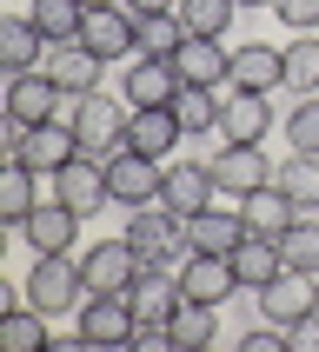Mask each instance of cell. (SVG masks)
<instances>
[{
	"label": "cell",
	"instance_id": "obj_1",
	"mask_svg": "<svg viewBox=\"0 0 319 352\" xmlns=\"http://www.w3.org/2000/svg\"><path fill=\"white\" fill-rule=\"evenodd\" d=\"M126 100L113 94H80L67 100V120H74V133H80V153H94V160H120L126 153Z\"/></svg>",
	"mask_w": 319,
	"mask_h": 352
},
{
	"label": "cell",
	"instance_id": "obj_2",
	"mask_svg": "<svg viewBox=\"0 0 319 352\" xmlns=\"http://www.w3.org/2000/svg\"><path fill=\"white\" fill-rule=\"evenodd\" d=\"M20 293L34 299L47 319L60 313H80V299H87V279H80V259L74 253H40L34 266H27V279H20Z\"/></svg>",
	"mask_w": 319,
	"mask_h": 352
},
{
	"label": "cell",
	"instance_id": "obj_3",
	"mask_svg": "<svg viewBox=\"0 0 319 352\" xmlns=\"http://www.w3.org/2000/svg\"><path fill=\"white\" fill-rule=\"evenodd\" d=\"M126 239H133L140 266H179V259L193 253L186 246V219L173 206H140V213H126Z\"/></svg>",
	"mask_w": 319,
	"mask_h": 352
},
{
	"label": "cell",
	"instance_id": "obj_4",
	"mask_svg": "<svg viewBox=\"0 0 319 352\" xmlns=\"http://www.w3.org/2000/svg\"><path fill=\"white\" fill-rule=\"evenodd\" d=\"M133 299L126 293H87L80 299V313H74V339L80 346H133Z\"/></svg>",
	"mask_w": 319,
	"mask_h": 352
},
{
	"label": "cell",
	"instance_id": "obj_5",
	"mask_svg": "<svg viewBox=\"0 0 319 352\" xmlns=\"http://www.w3.org/2000/svg\"><path fill=\"white\" fill-rule=\"evenodd\" d=\"M0 113H14L20 126H47V120L67 113V94H60V80L47 67L34 74H7V100H0Z\"/></svg>",
	"mask_w": 319,
	"mask_h": 352
},
{
	"label": "cell",
	"instance_id": "obj_6",
	"mask_svg": "<svg viewBox=\"0 0 319 352\" xmlns=\"http://www.w3.org/2000/svg\"><path fill=\"white\" fill-rule=\"evenodd\" d=\"M107 186H113V206L140 213V206H160V186H166V160H146V153H126L107 160Z\"/></svg>",
	"mask_w": 319,
	"mask_h": 352
},
{
	"label": "cell",
	"instance_id": "obj_7",
	"mask_svg": "<svg viewBox=\"0 0 319 352\" xmlns=\"http://www.w3.org/2000/svg\"><path fill=\"white\" fill-rule=\"evenodd\" d=\"M253 299H259V319H273V326H299V319L319 306V279L299 273V266H279Z\"/></svg>",
	"mask_w": 319,
	"mask_h": 352
},
{
	"label": "cell",
	"instance_id": "obj_8",
	"mask_svg": "<svg viewBox=\"0 0 319 352\" xmlns=\"http://www.w3.org/2000/svg\"><path fill=\"white\" fill-rule=\"evenodd\" d=\"M206 166H213V186H219V193H233V199L259 193V186H273V160H266V146L219 140V153L206 160Z\"/></svg>",
	"mask_w": 319,
	"mask_h": 352
},
{
	"label": "cell",
	"instance_id": "obj_9",
	"mask_svg": "<svg viewBox=\"0 0 319 352\" xmlns=\"http://www.w3.org/2000/svg\"><path fill=\"white\" fill-rule=\"evenodd\" d=\"M47 193L54 199H67L80 219H94L107 199H113V186H107V160H94V153H80V160H67L54 179H47Z\"/></svg>",
	"mask_w": 319,
	"mask_h": 352
},
{
	"label": "cell",
	"instance_id": "obj_10",
	"mask_svg": "<svg viewBox=\"0 0 319 352\" xmlns=\"http://www.w3.org/2000/svg\"><path fill=\"white\" fill-rule=\"evenodd\" d=\"M14 233H20V246H34V253H74V246H80V213L67 206V199L47 193Z\"/></svg>",
	"mask_w": 319,
	"mask_h": 352
},
{
	"label": "cell",
	"instance_id": "obj_11",
	"mask_svg": "<svg viewBox=\"0 0 319 352\" xmlns=\"http://www.w3.org/2000/svg\"><path fill=\"white\" fill-rule=\"evenodd\" d=\"M140 14L126 7V0H113V7H87V20H80V40L94 47L100 60H126V54H140Z\"/></svg>",
	"mask_w": 319,
	"mask_h": 352
},
{
	"label": "cell",
	"instance_id": "obj_12",
	"mask_svg": "<svg viewBox=\"0 0 319 352\" xmlns=\"http://www.w3.org/2000/svg\"><path fill=\"white\" fill-rule=\"evenodd\" d=\"M140 273V253H133V239L120 233V239H100V246H87L80 253V279H87V293H126Z\"/></svg>",
	"mask_w": 319,
	"mask_h": 352
},
{
	"label": "cell",
	"instance_id": "obj_13",
	"mask_svg": "<svg viewBox=\"0 0 319 352\" xmlns=\"http://www.w3.org/2000/svg\"><path fill=\"white\" fill-rule=\"evenodd\" d=\"M273 100L266 94H246V87H226V107H219V140H239V146H266L273 133Z\"/></svg>",
	"mask_w": 319,
	"mask_h": 352
},
{
	"label": "cell",
	"instance_id": "obj_14",
	"mask_svg": "<svg viewBox=\"0 0 319 352\" xmlns=\"http://www.w3.org/2000/svg\"><path fill=\"white\" fill-rule=\"evenodd\" d=\"M179 293L199 299V306H219V299L246 293V286H239V273H233L226 253H186V259H179Z\"/></svg>",
	"mask_w": 319,
	"mask_h": 352
},
{
	"label": "cell",
	"instance_id": "obj_15",
	"mask_svg": "<svg viewBox=\"0 0 319 352\" xmlns=\"http://www.w3.org/2000/svg\"><path fill=\"white\" fill-rule=\"evenodd\" d=\"M14 160H27L40 179H54L67 160H80V133H74V120L60 113V120H47V126H27V140H20V153Z\"/></svg>",
	"mask_w": 319,
	"mask_h": 352
},
{
	"label": "cell",
	"instance_id": "obj_16",
	"mask_svg": "<svg viewBox=\"0 0 319 352\" xmlns=\"http://www.w3.org/2000/svg\"><path fill=\"white\" fill-rule=\"evenodd\" d=\"M126 299H133V313H140V319L173 326V313L186 306V293H179V266H140L133 286H126Z\"/></svg>",
	"mask_w": 319,
	"mask_h": 352
},
{
	"label": "cell",
	"instance_id": "obj_17",
	"mask_svg": "<svg viewBox=\"0 0 319 352\" xmlns=\"http://www.w3.org/2000/svg\"><path fill=\"white\" fill-rule=\"evenodd\" d=\"M213 166L206 160H166V186H160V206H173L179 219H193L199 206H213Z\"/></svg>",
	"mask_w": 319,
	"mask_h": 352
},
{
	"label": "cell",
	"instance_id": "obj_18",
	"mask_svg": "<svg viewBox=\"0 0 319 352\" xmlns=\"http://www.w3.org/2000/svg\"><path fill=\"white\" fill-rule=\"evenodd\" d=\"M226 87H246V94H273V87H286V47H266V40L233 47Z\"/></svg>",
	"mask_w": 319,
	"mask_h": 352
},
{
	"label": "cell",
	"instance_id": "obj_19",
	"mask_svg": "<svg viewBox=\"0 0 319 352\" xmlns=\"http://www.w3.org/2000/svg\"><path fill=\"white\" fill-rule=\"evenodd\" d=\"M120 94H126V107H173L179 94V67L160 54H133V67H126V80H120Z\"/></svg>",
	"mask_w": 319,
	"mask_h": 352
},
{
	"label": "cell",
	"instance_id": "obj_20",
	"mask_svg": "<svg viewBox=\"0 0 319 352\" xmlns=\"http://www.w3.org/2000/svg\"><path fill=\"white\" fill-rule=\"evenodd\" d=\"M47 34L34 27V14H0V74H34L47 67Z\"/></svg>",
	"mask_w": 319,
	"mask_h": 352
},
{
	"label": "cell",
	"instance_id": "obj_21",
	"mask_svg": "<svg viewBox=\"0 0 319 352\" xmlns=\"http://www.w3.org/2000/svg\"><path fill=\"white\" fill-rule=\"evenodd\" d=\"M47 74L60 80V94L80 100V94H100V74H107V60L87 47V40H60L54 54H47Z\"/></svg>",
	"mask_w": 319,
	"mask_h": 352
},
{
	"label": "cell",
	"instance_id": "obj_22",
	"mask_svg": "<svg viewBox=\"0 0 319 352\" xmlns=\"http://www.w3.org/2000/svg\"><path fill=\"white\" fill-rule=\"evenodd\" d=\"M186 140V126L173 120V107H133L126 113V146L146 160H173V146Z\"/></svg>",
	"mask_w": 319,
	"mask_h": 352
},
{
	"label": "cell",
	"instance_id": "obj_23",
	"mask_svg": "<svg viewBox=\"0 0 319 352\" xmlns=\"http://www.w3.org/2000/svg\"><path fill=\"white\" fill-rule=\"evenodd\" d=\"M179 80L186 87H226V67H233V47H219L213 34H186L179 40V54H173Z\"/></svg>",
	"mask_w": 319,
	"mask_h": 352
},
{
	"label": "cell",
	"instance_id": "obj_24",
	"mask_svg": "<svg viewBox=\"0 0 319 352\" xmlns=\"http://www.w3.org/2000/svg\"><path fill=\"white\" fill-rule=\"evenodd\" d=\"M239 239H246V213L239 206H199L186 219V246L193 253H233Z\"/></svg>",
	"mask_w": 319,
	"mask_h": 352
},
{
	"label": "cell",
	"instance_id": "obj_25",
	"mask_svg": "<svg viewBox=\"0 0 319 352\" xmlns=\"http://www.w3.org/2000/svg\"><path fill=\"white\" fill-rule=\"evenodd\" d=\"M239 213H246V233L279 239V233H286V226L299 219V199H293V193H286V186L273 179V186H259V193H246V199H239Z\"/></svg>",
	"mask_w": 319,
	"mask_h": 352
},
{
	"label": "cell",
	"instance_id": "obj_26",
	"mask_svg": "<svg viewBox=\"0 0 319 352\" xmlns=\"http://www.w3.org/2000/svg\"><path fill=\"white\" fill-rule=\"evenodd\" d=\"M40 186H47V179H40L27 160H7V173H0V226H7V233H14L20 219H27L40 199H47Z\"/></svg>",
	"mask_w": 319,
	"mask_h": 352
},
{
	"label": "cell",
	"instance_id": "obj_27",
	"mask_svg": "<svg viewBox=\"0 0 319 352\" xmlns=\"http://www.w3.org/2000/svg\"><path fill=\"white\" fill-rule=\"evenodd\" d=\"M233 273H239V286H246V293H259V286H266V279L279 273V266H286V253H279V239H266V233H246L233 246Z\"/></svg>",
	"mask_w": 319,
	"mask_h": 352
},
{
	"label": "cell",
	"instance_id": "obj_28",
	"mask_svg": "<svg viewBox=\"0 0 319 352\" xmlns=\"http://www.w3.org/2000/svg\"><path fill=\"white\" fill-rule=\"evenodd\" d=\"M54 339V319L40 313L34 299H20V306H7L0 313V346H14V352H40Z\"/></svg>",
	"mask_w": 319,
	"mask_h": 352
},
{
	"label": "cell",
	"instance_id": "obj_29",
	"mask_svg": "<svg viewBox=\"0 0 319 352\" xmlns=\"http://www.w3.org/2000/svg\"><path fill=\"white\" fill-rule=\"evenodd\" d=\"M219 107H226V94H213V87H186V80H179V94H173V120L186 126V140L219 133Z\"/></svg>",
	"mask_w": 319,
	"mask_h": 352
},
{
	"label": "cell",
	"instance_id": "obj_30",
	"mask_svg": "<svg viewBox=\"0 0 319 352\" xmlns=\"http://www.w3.org/2000/svg\"><path fill=\"white\" fill-rule=\"evenodd\" d=\"M273 179L299 199V213H319V153H299V146H293V153L273 166Z\"/></svg>",
	"mask_w": 319,
	"mask_h": 352
},
{
	"label": "cell",
	"instance_id": "obj_31",
	"mask_svg": "<svg viewBox=\"0 0 319 352\" xmlns=\"http://www.w3.org/2000/svg\"><path fill=\"white\" fill-rule=\"evenodd\" d=\"M27 14H34V27L47 34V47H60V40H80V20H87V0H34Z\"/></svg>",
	"mask_w": 319,
	"mask_h": 352
},
{
	"label": "cell",
	"instance_id": "obj_32",
	"mask_svg": "<svg viewBox=\"0 0 319 352\" xmlns=\"http://www.w3.org/2000/svg\"><path fill=\"white\" fill-rule=\"evenodd\" d=\"M219 339V306H199V299H186L173 313V346L179 352H199V346H213Z\"/></svg>",
	"mask_w": 319,
	"mask_h": 352
},
{
	"label": "cell",
	"instance_id": "obj_33",
	"mask_svg": "<svg viewBox=\"0 0 319 352\" xmlns=\"http://www.w3.org/2000/svg\"><path fill=\"white\" fill-rule=\"evenodd\" d=\"M279 253H286V266H299V273H313L319 279V219L313 213H299L286 233H279Z\"/></svg>",
	"mask_w": 319,
	"mask_h": 352
},
{
	"label": "cell",
	"instance_id": "obj_34",
	"mask_svg": "<svg viewBox=\"0 0 319 352\" xmlns=\"http://www.w3.org/2000/svg\"><path fill=\"white\" fill-rule=\"evenodd\" d=\"M286 87L293 94H319V34L286 40Z\"/></svg>",
	"mask_w": 319,
	"mask_h": 352
},
{
	"label": "cell",
	"instance_id": "obj_35",
	"mask_svg": "<svg viewBox=\"0 0 319 352\" xmlns=\"http://www.w3.org/2000/svg\"><path fill=\"white\" fill-rule=\"evenodd\" d=\"M179 20H186V34H233L239 20V0H179Z\"/></svg>",
	"mask_w": 319,
	"mask_h": 352
},
{
	"label": "cell",
	"instance_id": "obj_36",
	"mask_svg": "<svg viewBox=\"0 0 319 352\" xmlns=\"http://www.w3.org/2000/svg\"><path fill=\"white\" fill-rule=\"evenodd\" d=\"M140 54H160V60H173L179 54V40H186V20L179 14H140Z\"/></svg>",
	"mask_w": 319,
	"mask_h": 352
},
{
	"label": "cell",
	"instance_id": "obj_37",
	"mask_svg": "<svg viewBox=\"0 0 319 352\" xmlns=\"http://www.w3.org/2000/svg\"><path fill=\"white\" fill-rule=\"evenodd\" d=\"M279 133L293 140L299 153H319V94H299V100H293V113L279 120Z\"/></svg>",
	"mask_w": 319,
	"mask_h": 352
},
{
	"label": "cell",
	"instance_id": "obj_38",
	"mask_svg": "<svg viewBox=\"0 0 319 352\" xmlns=\"http://www.w3.org/2000/svg\"><path fill=\"white\" fill-rule=\"evenodd\" d=\"M273 14L286 34H319V0H273Z\"/></svg>",
	"mask_w": 319,
	"mask_h": 352
},
{
	"label": "cell",
	"instance_id": "obj_39",
	"mask_svg": "<svg viewBox=\"0 0 319 352\" xmlns=\"http://www.w3.org/2000/svg\"><path fill=\"white\" fill-rule=\"evenodd\" d=\"M293 346V339H286V326H273V319H266V326H253V333L239 339V352H286Z\"/></svg>",
	"mask_w": 319,
	"mask_h": 352
},
{
	"label": "cell",
	"instance_id": "obj_40",
	"mask_svg": "<svg viewBox=\"0 0 319 352\" xmlns=\"http://www.w3.org/2000/svg\"><path fill=\"white\" fill-rule=\"evenodd\" d=\"M286 339H293V352H319V306L299 319V326H286Z\"/></svg>",
	"mask_w": 319,
	"mask_h": 352
},
{
	"label": "cell",
	"instance_id": "obj_41",
	"mask_svg": "<svg viewBox=\"0 0 319 352\" xmlns=\"http://www.w3.org/2000/svg\"><path fill=\"white\" fill-rule=\"evenodd\" d=\"M133 14H179V0H126Z\"/></svg>",
	"mask_w": 319,
	"mask_h": 352
},
{
	"label": "cell",
	"instance_id": "obj_42",
	"mask_svg": "<svg viewBox=\"0 0 319 352\" xmlns=\"http://www.w3.org/2000/svg\"><path fill=\"white\" fill-rule=\"evenodd\" d=\"M239 7H273V0H239Z\"/></svg>",
	"mask_w": 319,
	"mask_h": 352
},
{
	"label": "cell",
	"instance_id": "obj_43",
	"mask_svg": "<svg viewBox=\"0 0 319 352\" xmlns=\"http://www.w3.org/2000/svg\"><path fill=\"white\" fill-rule=\"evenodd\" d=\"M87 7H113V0H87Z\"/></svg>",
	"mask_w": 319,
	"mask_h": 352
}]
</instances>
